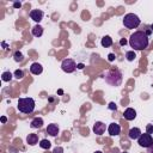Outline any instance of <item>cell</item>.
Returning <instances> with one entry per match:
<instances>
[{
	"mask_svg": "<svg viewBox=\"0 0 153 153\" xmlns=\"http://www.w3.org/2000/svg\"><path fill=\"white\" fill-rule=\"evenodd\" d=\"M115 57H116V56H115V54H112V53L108 55V60H109V61H114V60H115Z\"/></svg>",
	"mask_w": 153,
	"mask_h": 153,
	"instance_id": "obj_26",
	"label": "cell"
},
{
	"mask_svg": "<svg viewBox=\"0 0 153 153\" xmlns=\"http://www.w3.org/2000/svg\"><path fill=\"white\" fill-rule=\"evenodd\" d=\"M13 57H14V60H16L17 62H22V61H23V54H22L20 51H16L14 55H13Z\"/></svg>",
	"mask_w": 153,
	"mask_h": 153,
	"instance_id": "obj_21",
	"label": "cell"
},
{
	"mask_svg": "<svg viewBox=\"0 0 153 153\" xmlns=\"http://www.w3.org/2000/svg\"><path fill=\"white\" fill-rule=\"evenodd\" d=\"M42 126H43V120H42L41 117H35V118L31 121V123H30V127L33 128V129H38V128H41Z\"/></svg>",
	"mask_w": 153,
	"mask_h": 153,
	"instance_id": "obj_14",
	"label": "cell"
},
{
	"mask_svg": "<svg viewBox=\"0 0 153 153\" xmlns=\"http://www.w3.org/2000/svg\"><path fill=\"white\" fill-rule=\"evenodd\" d=\"M26 142L30 146H35L36 143H38V136H37V134H29L26 136Z\"/></svg>",
	"mask_w": 153,
	"mask_h": 153,
	"instance_id": "obj_15",
	"label": "cell"
},
{
	"mask_svg": "<svg viewBox=\"0 0 153 153\" xmlns=\"http://www.w3.org/2000/svg\"><path fill=\"white\" fill-rule=\"evenodd\" d=\"M53 153H63V148L62 147H55L54 148V151H53Z\"/></svg>",
	"mask_w": 153,
	"mask_h": 153,
	"instance_id": "obj_24",
	"label": "cell"
},
{
	"mask_svg": "<svg viewBox=\"0 0 153 153\" xmlns=\"http://www.w3.org/2000/svg\"><path fill=\"white\" fill-rule=\"evenodd\" d=\"M141 20L140 18L134 13H127L123 18V25L127 29H136L140 25Z\"/></svg>",
	"mask_w": 153,
	"mask_h": 153,
	"instance_id": "obj_4",
	"label": "cell"
},
{
	"mask_svg": "<svg viewBox=\"0 0 153 153\" xmlns=\"http://www.w3.org/2000/svg\"><path fill=\"white\" fill-rule=\"evenodd\" d=\"M12 76H13V74L11 73V72H4L2 74H1V79H2V81H11L12 80Z\"/></svg>",
	"mask_w": 153,
	"mask_h": 153,
	"instance_id": "obj_19",
	"label": "cell"
},
{
	"mask_svg": "<svg viewBox=\"0 0 153 153\" xmlns=\"http://www.w3.org/2000/svg\"><path fill=\"white\" fill-rule=\"evenodd\" d=\"M14 76H16L17 79H22V78L24 76V72H23L22 69H17V71L14 72Z\"/></svg>",
	"mask_w": 153,
	"mask_h": 153,
	"instance_id": "obj_22",
	"label": "cell"
},
{
	"mask_svg": "<svg viewBox=\"0 0 153 153\" xmlns=\"http://www.w3.org/2000/svg\"><path fill=\"white\" fill-rule=\"evenodd\" d=\"M123 153H128V152H123Z\"/></svg>",
	"mask_w": 153,
	"mask_h": 153,
	"instance_id": "obj_34",
	"label": "cell"
},
{
	"mask_svg": "<svg viewBox=\"0 0 153 153\" xmlns=\"http://www.w3.org/2000/svg\"><path fill=\"white\" fill-rule=\"evenodd\" d=\"M18 110L23 114H31L35 110V100L32 98H19L18 99Z\"/></svg>",
	"mask_w": 153,
	"mask_h": 153,
	"instance_id": "obj_3",
	"label": "cell"
},
{
	"mask_svg": "<svg viewBox=\"0 0 153 153\" xmlns=\"http://www.w3.org/2000/svg\"><path fill=\"white\" fill-rule=\"evenodd\" d=\"M137 143L141 146V147H145V148H148L152 143H153V137L151 134L148 133H145V134H141L140 137L137 139Z\"/></svg>",
	"mask_w": 153,
	"mask_h": 153,
	"instance_id": "obj_5",
	"label": "cell"
},
{
	"mask_svg": "<svg viewBox=\"0 0 153 153\" xmlns=\"http://www.w3.org/2000/svg\"><path fill=\"white\" fill-rule=\"evenodd\" d=\"M104 79H105V82L111 85V86H120L122 84V73L118 71V69H111V71H108L104 75Z\"/></svg>",
	"mask_w": 153,
	"mask_h": 153,
	"instance_id": "obj_2",
	"label": "cell"
},
{
	"mask_svg": "<svg viewBox=\"0 0 153 153\" xmlns=\"http://www.w3.org/2000/svg\"><path fill=\"white\" fill-rule=\"evenodd\" d=\"M47 133H48L50 136H56V135L59 134V126L55 124V123L48 124V127H47Z\"/></svg>",
	"mask_w": 153,
	"mask_h": 153,
	"instance_id": "obj_12",
	"label": "cell"
},
{
	"mask_svg": "<svg viewBox=\"0 0 153 153\" xmlns=\"http://www.w3.org/2000/svg\"><path fill=\"white\" fill-rule=\"evenodd\" d=\"M141 134H142V133H141V130H140L139 128H131V129L129 130V133H128V136H129V139H131V140H137Z\"/></svg>",
	"mask_w": 153,
	"mask_h": 153,
	"instance_id": "obj_13",
	"label": "cell"
},
{
	"mask_svg": "<svg viewBox=\"0 0 153 153\" xmlns=\"http://www.w3.org/2000/svg\"><path fill=\"white\" fill-rule=\"evenodd\" d=\"M120 44H121V45H126V44H127V41H126L124 38H122V39L120 41Z\"/></svg>",
	"mask_w": 153,
	"mask_h": 153,
	"instance_id": "obj_29",
	"label": "cell"
},
{
	"mask_svg": "<svg viewBox=\"0 0 153 153\" xmlns=\"http://www.w3.org/2000/svg\"><path fill=\"white\" fill-rule=\"evenodd\" d=\"M146 133L153 134V124H147L146 126Z\"/></svg>",
	"mask_w": 153,
	"mask_h": 153,
	"instance_id": "obj_23",
	"label": "cell"
},
{
	"mask_svg": "<svg viewBox=\"0 0 153 153\" xmlns=\"http://www.w3.org/2000/svg\"><path fill=\"white\" fill-rule=\"evenodd\" d=\"M105 129H106V127H105V124L103 122H99L98 121V122H96L93 124V133L96 135H103L104 131H105Z\"/></svg>",
	"mask_w": 153,
	"mask_h": 153,
	"instance_id": "obj_8",
	"label": "cell"
},
{
	"mask_svg": "<svg viewBox=\"0 0 153 153\" xmlns=\"http://www.w3.org/2000/svg\"><path fill=\"white\" fill-rule=\"evenodd\" d=\"M50 146H51V143H50V141L47 140V139H43V140L39 141V147L43 148V149H49Z\"/></svg>",
	"mask_w": 153,
	"mask_h": 153,
	"instance_id": "obj_18",
	"label": "cell"
},
{
	"mask_svg": "<svg viewBox=\"0 0 153 153\" xmlns=\"http://www.w3.org/2000/svg\"><path fill=\"white\" fill-rule=\"evenodd\" d=\"M85 66H84V63H79V65H76V68H79V69H82Z\"/></svg>",
	"mask_w": 153,
	"mask_h": 153,
	"instance_id": "obj_30",
	"label": "cell"
},
{
	"mask_svg": "<svg viewBox=\"0 0 153 153\" xmlns=\"http://www.w3.org/2000/svg\"><path fill=\"white\" fill-rule=\"evenodd\" d=\"M151 30H152V31H153V24H152V25H151Z\"/></svg>",
	"mask_w": 153,
	"mask_h": 153,
	"instance_id": "obj_32",
	"label": "cell"
},
{
	"mask_svg": "<svg viewBox=\"0 0 153 153\" xmlns=\"http://www.w3.org/2000/svg\"><path fill=\"white\" fill-rule=\"evenodd\" d=\"M61 68L66 73H73L75 71V68H76V65H75L74 60H72V59H65L62 61V63H61Z\"/></svg>",
	"mask_w": 153,
	"mask_h": 153,
	"instance_id": "obj_6",
	"label": "cell"
},
{
	"mask_svg": "<svg viewBox=\"0 0 153 153\" xmlns=\"http://www.w3.org/2000/svg\"><path fill=\"white\" fill-rule=\"evenodd\" d=\"M147 153H153V143L147 148Z\"/></svg>",
	"mask_w": 153,
	"mask_h": 153,
	"instance_id": "obj_28",
	"label": "cell"
},
{
	"mask_svg": "<svg viewBox=\"0 0 153 153\" xmlns=\"http://www.w3.org/2000/svg\"><path fill=\"white\" fill-rule=\"evenodd\" d=\"M109 109H110V110H115V111H116V110H117V106H116V104H115V103H110V104H109Z\"/></svg>",
	"mask_w": 153,
	"mask_h": 153,
	"instance_id": "obj_25",
	"label": "cell"
},
{
	"mask_svg": "<svg viewBox=\"0 0 153 153\" xmlns=\"http://www.w3.org/2000/svg\"><path fill=\"white\" fill-rule=\"evenodd\" d=\"M6 121H7V118H6L5 116H2V117H1V122H2V123H5Z\"/></svg>",
	"mask_w": 153,
	"mask_h": 153,
	"instance_id": "obj_31",
	"label": "cell"
},
{
	"mask_svg": "<svg viewBox=\"0 0 153 153\" xmlns=\"http://www.w3.org/2000/svg\"><path fill=\"white\" fill-rule=\"evenodd\" d=\"M31 31H32V35H33L35 37H41V36L43 35V27H42L39 24L35 25Z\"/></svg>",
	"mask_w": 153,
	"mask_h": 153,
	"instance_id": "obj_16",
	"label": "cell"
},
{
	"mask_svg": "<svg viewBox=\"0 0 153 153\" xmlns=\"http://www.w3.org/2000/svg\"><path fill=\"white\" fill-rule=\"evenodd\" d=\"M148 36L146 35L145 31H135L134 33L130 35L129 38V45L134 50H143L148 47Z\"/></svg>",
	"mask_w": 153,
	"mask_h": 153,
	"instance_id": "obj_1",
	"label": "cell"
},
{
	"mask_svg": "<svg viewBox=\"0 0 153 153\" xmlns=\"http://www.w3.org/2000/svg\"><path fill=\"white\" fill-rule=\"evenodd\" d=\"M43 16H44V13L41 10H32V11H30V18L32 20L37 22V23H39L43 19Z\"/></svg>",
	"mask_w": 153,
	"mask_h": 153,
	"instance_id": "obj_7",
	"label": "cell"
},
{
	"mask_svg": "<svg viewBox=\"0 0 153 153\" xmlns=\"http://www.w3.org/2000/svg\"><path fill=\"white\" fill-rule=\"evenodd\" d=\"M30 72H31L32 74H35V75H38V74H41V73L43 72V67H42V65L38 63V62H33V63L30 66Z\"/></svg>",
	"mask_w": 153,
	"mask_h": 153,
	"instance_id": "obj_10",
	"label": "cell"
},
{
	"mask_svg": "<svg viewBox=\"0 0 153 153\" xmlns=\"http://www.w3.org/2000/svg\"><path fill=\"white\" fill-rule=\"evenodd\" d=\"M13 7H14V8H19V7H22V4L17 1V2H14V4H13Z\"/></svg>",
	"mask_w": 153,
	"mask_h": 153,
	"instance_id": "obj_27",
	"label": "cell"
},
{
	"mask_svg": "<svg viewBox=\"0 0 153 153\" xmlns=\"http://www.w3.org/2000/svg\"><path fill=\"white\" fill-rule=\"evenodd\" d=\"M102 45L104 47V48H109V47H111L112 45V38L110 37V36H104L103 38H102Z\"/></svg>",
	"mask_w": 153,
	"mask_h": 153,
	"instance_id": "obj_17",
	"label": "cell"
},
{
	"mask_svg": "<svg viewBox=\"0 0 153 153\" xmlns=\"http://www.w3.org/2000/svg\"><path fill=\"white\" fill-rule=\"evenodd\" d=\"M126 57H127L128 61H134L135 57H136V54H135L134 50H130V51H127L126 53Z\"/></svg>",
	"mask_w": 153,
	"mask_h": 153,
	"instance_id": "obj_20",
	"label": "cell"
},
{
	"mask_svg": "<svg viewBox=\"0 0 153 153\" xmlns=\"http://www.w3.org/2000/svg\"><path fill=\"white\" fill-rule=\"evenodd\" d=\"M96 153H103V152H100V151H97V152H96Z\"/></svg>",
	"mask_w": 153,
	"mask_h": 153,
	"instance_id": "obj_33",
	"label": "cell"
},
{
	"mask_svg": "<svg viewBox=\"0 0 153 153\" xmlns=\"http://www.w3.org/2000/svg\"><path fill=\"white\" fill-rule=\"evenodd\" d=\"M123 116H124V118H126L127 121H133V120L136 117V111H135L133 108H128V109L124 110Z\"/></svg>",
	"mask_w": 153,
	"mask_h": 153,
	"instance_id": "obj_11",
	"label": "cell"
},
{
	"mask_svg": "<svg viewBox=\"0 0 153 153\" xmlns=\"http://www.w3.org/2000/svg\"><path fill=\"white\" fill-rule=\"evenodd\" d=\"M108 131L111 136H117L121 133V127L117 123H110V126L108 127Z\"/></svg>",
	"mask_w": 153,
	"mask_h": 153,
	"instance_id": "obj_9",
	"label": "cell"
}]
</instances>
